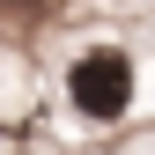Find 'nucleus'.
I'll return each mask as SVG.
<instances>
[{"label":"nucleus","instance_id":"obj_1","mask_svg":"<svg viewBox=\"0 0 155 155\" xmlns=\"http://www.w3.org/2000/svg\"><path fill=\"white\" fill-rule=\"evenodd\" d=\"M133 96H140V67H133V52L118 45H89L81 59H67V111L89 126H118L133 111Z\"/></svg>","mask_w":155,"mask_h":155}]
</instances>
